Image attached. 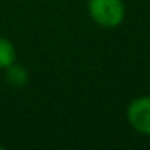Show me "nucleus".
I'll return each instance as SVG.
<instances>
[{
  "instance_id": "nucleus-1",
  "label": "nucleus",
  "mask_w": 150,
  "mask_h": 150,
  "mask_svg": "<svg viewBox=\"0 0 150 150\" xmlns=\"http://www.w3.org/2000/svg\"><path fill=\"white\" fill-rule=\"evenodd\" d=\"M89 13L92 20L103 28H115L124 18V5L121 0H89Z\"/></svg>"
},
{
  "instance_id": "nucleus-3",
  "label": "nucleus",
  "mask_w": 150,
  "mask_h": 150,
  "mask_svg": "<svg viewBox=\"0 0 150 150\" xmlns=\"http://www.w3.org/2000/svg\"><path fill=\"white\" fill-rule=\"evenodd\" d=\"M7 73H5V79H7L8 86H11V87H23V86H26L28 82V69L23 68L21 65H15V63H11L10 66H7Z\"/></svg>"
},
{
  "instance_id": "nucleus-2",
  "label": "nucleus",
  "mask_w": 150,
  "mask_h": 150,
  "mask_svg": "<svg viewBox=\"0 0 150 150\" xmlns=\"http://www.w3.org/2000/svg\"><path fill=\"white\" fill-rule=\"evenodd\" d=\"M127 121L136 131L150 136V97H139L127 107Z\"/></svg>"
},
{
  "instance_id": "nucleus-4",
  "label": "nucleus",
  "mask_w": 150,
  "mask_h": 150,
  "mask_svg": "<svg viewBox=\"0 0 150 150\" xmlns=\"http://www.w3.org/2000/svg\"><path fill=\"white\" fill-rule=\"evenodd\" d=\"M15 47L8 39L0 37V68H7L11 63H15Z\"/></svg>"
}]
</instances>
